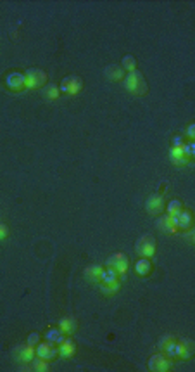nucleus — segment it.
Returning a JSON list of instances; mask_svg holds the SVG:
<instances>
[{
    "instance_id": "1",
    "label": "nucleus",
    "mask_w": 195,
    "mask_h": 372,
    "mask_svg": "<svg viewBox=\"0 0 195 372\" xmlns=\"http://www.w3.org/2000/svg\"><path fill=\"white\" fill-rule=\"evenodd\" d=\"M123 84L126 87V90H130L133 96H145L147 94V84H145L142 73L138 71H131L124 74Z\"/></svg>"
},
{
    "instance_id": "2",
    "label": "nucleus",
    "mask_w": 195,
    "mask_h": 372,
    "mask_svg": "<svg viewBox=\"0 0 195 372\" xmlns=\"http://www.w3.org/2000/svg\"><path fill=\"white\" fill-rule=\"evenodd\" d=\"M159 350L161 353H164L166 357H169L171 360H180V355H181V345L180 340L175 336H164L161 338L159 341Z\"/></svg>"
},
{
    "instance_id": "3",
    "label": "nucleus",
    "mask_w": 195,
    "mask_h": 372,
    "mask_svg": "<svg viewBox=\"0 0 195 372\" xmlns=\"http://www.w3.org/2000/svg\"><path fill=\"white\" fill-rule=\"evenodd\" d=\"M47 73L43 69L38 68H31L24 73V89L28 90H35V89H41L45 84H47Z\"/></svg>"
},
{
    "instance_id": "4",
    "label": "nucleus",
    "mask_w": 195,
    "mask_h": 372,
    "mask_svg": "<svg viewBox=\"0 0 195 372\" xmlns=\"http://www.w3.org/2000/svg\"><path fill=\"white\" fill-rule=\"evenodd\" d=\"M156 239L152 237V235H143V237H140L138 241H136L135 244V253L140 256V258H154L156 256Z\"/></svg>"
},
{
    "instance_id": "5",
    "label": "nucleus",
    "mask_w": 195,
    "mask_h": 372,
    "mask_svg": "<svg viewBox=\"0 0 195 372\" xmlns=\"http://www.w3.org/2000/svg\"><path fill=\"white\" fill-rule=\"evenodd\" d=\"M81 89H83L81 80L78 76H74V74H69V76L62 78V81L59 85L61 94H66V96H78V94L81 92Z\"/></svg>"
},
{
    "instance_id": "6",
    "label": "nucleus",
    "mask_w": 195,
    "mask_h": 372,
    "mask_svg": "<svg viewBox=\"0 0 195 372\" xmlns=\"http://www.w3.org/2000/svg\"><path fill=\"white\" fill-rule=\"evenodd\" d=\"M147 367L152 372H168L173 367V360L169 357H166L164 353H156L149 358Z\"/></svg>"
},
{
    "instance_id": "7",
    "label": "nucleus",
    "mask_w": 195,
    "mask_h": 372,
    "mask_svg": "<svg viewBox=\"0 0 195 372\" xmlns=\"http://www.w3.org/2000/svg\"><path fill=\"white\" fill-rule=\"evenodd\" d=\"M35 355L38 358H43V360L51 362L54 358L59 357V350H57V345H54L51 341H40L38 345L35 346Z\"/></svg>"
},
{
    "instance_id": "8",
    "label": "nucleus",
    "mask_w": 195,
    "mask_h": 372,
    "mask_svg": "<svg viewBox=\"0 0 195 372\" xmlns=\"http://www.w3.org/2000/svg\"><path fill=\"white\" fill-rule=\"evenodd\" d=\"M106 267L114 268V270L119 274V277H124V275H126V272H128V267H130V260H128L126 255L116 253V255H113V256H109V258H107Z\"/></svg>"
},
{
    "instance_id": "9",
    "label": "nucleus",
    "mask_w": 195,
    "mask_h": 372,
    "mask_svg": "<svg viewBox=\"0 0 195 372\" xmlns=\"http://www.w3.org/2000/svg\"><path fill=\"white\" fill-rule=\"evenodd\" d=\"M164 208H166V202L161 194H151V196L147 197V201H145V210H147V213L154 215V217L163 213Z\"/></svg>"
},
{
    "instance_id": "10",
    "label": "nucleus",
    "mask_w": 195,
    "mask_h": 372,
    "mask_svg": "<svg viewBox=\"0 0 195 372\" xmlns=\"http://www.w3.org/2000/svg\"><path fill=\"white\" fill-rule=\"evenodd\" d=\"M6 87L11 92H21L24 90V73L12 71L6 76Z\"/></svg>"
},
{
    "instance_id": "11",
    "label": "nucleus",
    "mask_w": 195,
    "mask_h": 372,
    "mask_svg": "<svg viewBox=\"0 0 195 372\" xmlns=\"http://www.w3.org/2000/svg\"><path fill=\"white\" fill-rule=\"evenodd\" d=\"M157 227L166 234H176L178 232V215L171 217V215H164L157 220Z\"/></svg>"
},
{
    "instance_id": "12",
    "label": "nucleus",
    "mask_w": 195,
    "mask_h": 372,
    "mask_svg": "<svg viewBox=\"0 0 195 372\" xmlns=\"http://www.w3.org/2000/svg\"><path fill=\"white\" fill-rule=\"evenodd\" d=\"M57 350H59V357L64 358V360H69L76 355V345L71 338H64L59 345H57Z\"/></svg>"
},
{
    "instance_id": "13",
    "label": "nucleus",
    "mask_w": 195,
    "mask_h": 372,
    "mask_svg": "<svg viewBox=\"0 0 195 372\" xmlns=\"http://www.w3.org/2000/svg\"><path fill=\"white\" fill-rule=\"evenodd\" d=\"M35 348L30 345L26 346H18V348L14 350V358L21 363H31V360L35 358Z\"/></svg>"
},
{
    "instance_id": "14",
    "label": "nucleus",
    "mask_w": 195,
    "mask_h": 372,
    "mask_svg": "<svg viewBox=\"0 0 195 372\" xmlns=\"http://www.w3.org/2000/svg\"><path fill=\"white\" fill-rule=\"evenodd\" d=\"M169 159L175 167H185L190 163V159L183 154V149L181 147H171L169 149Z\"/></svg>"
},
{
    "instance_id": "15",
    "label": "nucleus",
    "mask_w": 195,
    "mask_h": 372,
    "mask_svg": "<svg viewBox=\"0 0 195 372\" xmlns=\"http://www.w3.org/2000/svg\"><path fill=\"white\" fill-rule=\"evenodd\" d=\"M180 345H181V355H180V360H190V358L193 357L195 353V345L192 340H188V338H181L180 340Z\"/></svg>"
},
{
    "instance_id": "16",
    "label": "nucleus",
    "mask_w": 195,
    "mask_h": 372,
    "mask_svg": "<svg viewBox=\"0 0 195 372\" xmlns=\"http://www.w3.org/2000/svg\"><path fill=\"white\" fill-rule=\"evenodd\" d=\"M59 327L66 336H71L78 329V320L74 317H64V319L59 320Z\"/></svg>"
},
{
    "instance_id": "17",
    "label": "nucleus",
    "mask_w": 195,
    "mask_h": 372,
    "mask_svg": "<svg viewBox=\"0 0 195 372\" xmlns=\"http://www.w3.org/2000/svg\"><path fill=\"white\" fill-rule=\"evenodd\" d=\"M152 272V262L149 258H138L135 263V274L138 277H147Z\"/></svg>"
},
{
    "instance_id": "18",
    "label": "nucleus",
    "mask_w": 195,
    "mask_h": 372,
    "mask_svg": "<svg viewBox=\"0 0 195 372\" xmlns=\"http://www.w3.org/2000/svg\"><path fill=\"white\" fill-rule=\"evenodd\" d=\"M192 212L188 210H181L178 213V230H188L192 227Z\"/></svg>"
},
{
    "instance_id": "19",
    "label": "nucleus",
    "mask_w": 195,
    "mask_h": 372,
    "mask_svg": "<svg viewBox=\"0 0 195 372\" xmlns=\"http://www.w3.org/2000/svg\"><path fill=\"white\" fill-rule=\"evenodd\" d=\"M124 69L121 68V66H118V64H111V66H107L106 68V76L109 78V80H113V81H121L123 78H124Z\"/></svg>"
},
{
    "instance_id": "20",
    "label": "nucleus",
    "mask_w": 195,
    "mask_h": 372,
    "mask_svg": "<svg viewBox=\"0 0 195 372\" xmlns=\"http://www.w3.org/2000/svg\"><path fill=\"white\" fill-rule=\"evenodd\" d=\"M64 338H66V334L62 333L59 325H57V327H51L47 333H45V341H51V343H54V345H59Z\"/></svg>"
},
{
    "instance_id": "21",
    "label": "nucleus",
    "mask_w": 195,
    "mask_h": 372,
    "mask_svg": "<svg viewBox=\"0 0 195 372\" xmlns=\"http://www.w3.org/2000/svg\"><path fill=\"white\" fill-rule=\"evenodd\" d=\"M116 280H119V274L111 267L102 268V274H101V284H113Z\"/></svg>"
},
{
    "instance_id": "22",
    "label": "nucleus",
    "mask_w": 195,
    "mask_h": 372,
    "mask_svg": "<svg viewBox=\"0 0 195 372\" xmlns=\"http://www.w3.org/2000/svg\"><path fill=\"white\" fill-rule=\"evenodd\" d=\"M101 274H102V267L101 265H92V267H88L85 270V277L88 280H92V282H95V284L101 282Z\"/></svg>"
},
{
    "instance_id": "23",
    "label": "nucleus",
    "mask_w": 195,
    "mask_h": 372,
    "mask_svg": "<svg viewBox=\"0 0 195 372\" xmlns=\"http://www.w3.org/2000/svg\"><path fill=\"white\" fill-rule=\"evenodd\" d=\"M121 68L124 69L126 73H131V71H136V59L133 56H124L121 59Z\"/></svg>"
},
{
    "instance_id": "24",
    "label": "nucleus",
    "mask_w": 195,
    "mask_h": 372,
    "mask_svg": "<svg viewBox=\"0 0 195 372\" xmlns=\"http://www.w3.org/2000/svg\"><path fill=\"white\" fill-rule=\"evenodd\" d=\"M43 96L47 97L48 101H56V99H59V96H61L59 87L54 85V84L47 85V87H43Z\"/></svg>"
},
{
    "instance_id": "25",
    "label": "nucleus",
    "mask_w": 195,
    "mask_h": 372,
    "mask_svg": "<svg viewBox=\"0 0 195 372\" xmlns=\"http://www.w3.org/2000/svg\"><path fill=\"white\" fill-rule=\"evenodd\" d=\"M99 287H101V291L104 295H116V293L119 291V287H121V282L116 280L113 284H99Z\"/></svg>"
},
{
    "instance_id": "26",
    "label": "nucleus",
    "mask_w": 195,
    "mask_h": 372,
    "mask_svg": "<svg viewBox=\"0 0 195 372\" xmlns=\"http://www.w3.org/2000/svg\"><path fill=\"white\" fill-rule=\"evenodd\" d=\"M31 369L35 370V372H47L48 370V362L43 360V358L35 357L31 360Z\"/></svg>"
},
{
    "instance_id": "27",
    "label": "nucleus",
    "mask_w": 195,
    "mask_h": 372,
    "mask_svg": "<svg viewBox=\"0 0 195 372\" xmlns=\"http://www.w3.org/2000/svg\"><path fill=\"white\" fill-rule=\"evenodd\" d=\"M183 210V202H181L180 199H173L168 202V215H171V217H175V215H178Z\"/></svg>"
},
{
    "instance_id": "28",
    "label": "nucleus",
    "mask_w": 195,
    "mask_h": 372,
    "mask_svg": "<svg viewBox=\"0 0 195 372\" xmlns=\"http://www.w3.org/2000/svg\"><path fill=\"white\" fill-rule=\"evenodd\" d=\"M181 149H183V154L188 159H192L193 156H195V142H193V140H188V142H185Z\"/></svg>"
},
{
    "instance_id": "29",
    "label": "nucleus",
    "mask_w": 195,
    "mask_h": 372,
    "mask_svg": "<svg viewBox=\"0 0 195 372\" xmlns=\"http://www.w3.org/2000/svg\"><path fill=\"white\" fill-rule=\"evenodd\" d=\"M40 338H41V336H40L38 333H31V334H28V338H26L28 343H26V345H30V346H33V348H35V346L40 343Z\"/></svg>"
},
{
    "instance_id": "30",
    "label": "nucleus",
    "mask_w": 195,
    "mask_h": 372,
    "mask_svg": "<svg viewBox=\"0 0 195 372\" xmlns=\"http://www.w3.org/2000/svg\"><path fill=\"white\" fill-rule=\"evenodd\" d=\"M183 144H185L183 137H181V135H175V137H173V146L171 147H183Z\"/></svg>"
},
{
    "instance_id": "31",
    "label": "nucleus",
    "mask_w": 195,
    "mask_h": 372,
    "mask_svg": "<svg viewBox=\"0 0 195 372\" xmlns=\"http://www.w3.org/2000/svg\"><path fill=\"white\" fill-rule=\"evenodd\" d=\"M186 137H188L190 140L195 139V123H190V125L186 127Z\"/></svg>"
},
{
    "instance_id": "32",
    "label": "nucleus",
    "mask_w": 195,
    "mask_h": 372,
    "mask_svg": "<svg viewBox=\"0 0 195 372\" xmlns=\"http://www.w3.org/2000/svg\"><path fill=\"white\" fill-rule=\"evenodd\" d=\"M7 234H9L7 225H6V223H0V241H4V239L7 237Z\"/></svg>"
}]
</instances>
